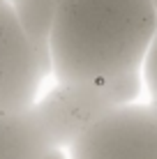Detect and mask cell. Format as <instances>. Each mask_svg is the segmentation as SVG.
I'll use <instances>...</instances> for the list:
<instances>
[{
  "mask_svg": "<svg viewBox=\"0 0 157 159\" xmlns=\"http://www.w3.org/2000/svg\"><path fill=\"white\" fill-rule=\"evenodd\" d=\"M155 32L150 0H58L51 74L56 81H97L136 72Z\"/></svg>",
  "mask_w": 157,
  "mask_h": 159,
  "instance_id": "1",
  "label": "cell"
},
{
  "mask_svg": "<svg viewBox=\"0 0 157 159\" xmlns=\"http://www.w3.org/2000/svg\"><path fill=\"white\" fill-rule=\"evenodd\" d=\"M141 69L97 81H58L32 104L56 148H69L83 131L141 95Z\"/></svg>",
  "mask_w": 157,
  "mask_h": 159,
  "instance_id": "2",
  "label": "cell"
},
{
  "mask_svg": "<svg viewBox=\"0 0 157 159\" xmlns=\"http://www.w3.org/2000/svg\"><path fill=\"white\" fill-rule=\"evenodd\" d=\"M69 159H157V116L143 104H125L99 118L67 148Z\"/></svg>",
  "mask_w": 157,
  "mask_h": 159,
  "instance_id": "3",
  "label": "cell"
},
{
  "mask_svg": "<svg viewBox=\"0 0 157 159\" xmlns=\"http://www.w3.org/2000/svg\"><path fill=\"white\" fill-rule=\"evenodd\" d=\"M46 72L14 7L0 0V113L25 111L39 97Z\"/></svg>",
  "mask_w": 157,
  "mask_h": 159,
  "instance_id": "4",
  "label": "cell"
},
{
  "mask_svg": "<svg viewBox=\"0 0 157 159\" xmlns=\"http://www.w3.org/2000/svg\"><path fill=\"white\" fill-rule=\"evenodd\" d=\"M53 141L44 129L35 106L5 113L0 120V159H39Z\"/></svg>",
  "mask_w": 157,
  "mask_h": 159,
  "instance_id": "5",
  "label": "cell"
},
{
  "mask_svg": "<svg viewBox=\"0 0 157 159\" xmlns=\"http://www.w3.org/2000/svg\"><path fill=\"white\" fill-rule=\"evenodd\" d=\"M58 0H14L12 7L19 19L23 32L35 48L46 76L51 74V28H53V14H56Z\"/></svg>",
  "mask_w": 157,
  "mask_h": 159,
  "instance_id": "6",
  "label": "cell"
},
{
  "mask_svg": "<svg viewBox=\"0 0 157 159\" xmlns=\"http://www.w3.org/2000/svg\"><path fill=\"white\" fill-rule=\"evenodd\" d=\"M141 67H143V81L150 92V102H157V32L148 44V51H145Z\"/></svg>",
  "mask_w": 157,
  "mask_h": 159,
  "instance_id": "7",
  "label": "cell"
},
{
  "mask_svg": "<svg viewBox=\"0 0 157 159\" xmlns=\"http://www.w3.org/2000/svg\"><path fill=\"white\" fill-rule=\"evenodd\" d=\"M39 159H69V157H67V152H65L62 148H51V150H46Z\"/></svg>",
  "mask_w": 157,
  "mask_h": 159,
  "instance_id": "8",
  "label": "cell"
},
{
  "mask_svg": "<svg viewBox=\"0 0 157 159\" xmlns=\"http://www.w3.org/2000/svg\"><path fill=\"white\" fill-rule=\"evenodd\" d=\"M150 108L155 111V116H157V102H150Z\"/></svg>",
  "mask_w": 157,
  "mask_h": 159,
  "instance_id": "9",
  "label": "cell"
},
{
  "mask_svg": "<svg viewBox=\"0 0 157 159\" xmlns=\"http://www.w3.org/2000/svg\"><path fill=\"white\" fill-rule=\"evenodd\" d=\"M150 2H153V7H155V14H157V0H150Z\"/></svg>",
  "mask_w": 157,
  "mask_h": 159,
  "instance_id": "10",
  "label": "cell"
},
{
  "mask_svg": "<svg viewBox=\"0 0 157 159\" xmlns=\"http://www.w3.org/2000/svg\"><path fill=\"white\" fill-rule=\"evenodd\" d=\"M2 2H9V5H12V2H14V0H2Z\"/></svg>",
  "mask_w": 157,
  "mask_h": 159,
  "instance_id": "11",
  "label": "cell"
},
{
  "mask_svg": "<svg viewBox=\"0 0 157 159\" xmlns=\"http://www.w3.org/2000/svg\"><path fill=\"white\" fill-rule=\"evenodd\" d=\"M2 116H5V113H0V120H2Z\"/></svg>",
  "mask_w": 157,
  "mask_h": 159,
  "instance_id": "12",
  "label": "cell"
}]
</instances>
